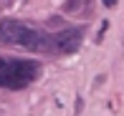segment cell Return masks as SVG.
Wrapping results in <instances>:
<instances>
[{"label": "cell", "instance_id": "obj_1", "mask_svg": "<svg viewBox=\"0 0 124 116\" xmlns=\"http://www.w3.org/2000/svg\"><path fill=\"white\" fill-rule=\"evenodd\" d=\"M0 41L8 43V46H20L28 48V51H53V35L31 28L25 23H18V20H3L0 23Z\"/></svg>", "mask_w": 124, "mask_h": 116}, {"label": "cell", "instance_id": "obj_2", "mask_svg": "<svg viewBox=\"0 0 124 116\" xmlns=\"http://www.w3.org/2000/svg\"><path fill=\"white\" fill-rule=\"evenodd\" d=\"M41 73L38 61H25V58H5L0 61V88L20 91L31 86Z\"/></svg>", "mask_w": 124, "mask_h": 116}, {"label": "cell", "instance_id": "obj_3", "mask_svg": "<svg viewBox=\"0 0 124 116\" xmlns=\"http://www.w3.org/2000/svg\"><path fill=\"white\" fill-rule=\"evenodd\" d=\"M81 38H84V33L78 28L58 30V33H53V51H58V53H74L76 48L81 46Z\"/></svg>", "mask_w": 124, "mask_h": 116}, {"label": "cell", "instance_id": "obj_4", "mask_svg": "<svg viewBox=\"0 0 124 116\" xmlns=\"http://www.w3.org/2000/svg\"><path fill=\"white\" fill-rule=\"evenodd\" d=\"M91 0H69L66 3V13H84V8H89Z\"/></svg>", "mask_w": 124, "mask_h": 116}, {"label": "cell", "instance_id": "obj_5", "mask_svg": "<svg viewBox=\"0 0 124 116\" xmlns=\"http://www.w3.org/2000/svg\"><path fill=\"white\" fill-rule=\"evenodd\" d=\"M104 5H106V8H114V5H116V0H104Z\"/></svg>", "mask_w": 124, "mask_h": 116}]
</instances>
